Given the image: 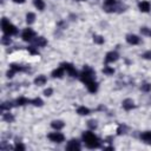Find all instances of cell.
I'll list each match as a JSON object with an SVG mask.
<instances>
[{
  "mask_svg": "<svg viewBox=\"0 0 151 151\" xmlns=\"http://www.w3.org/2000/svg\"><path fill=\"white\" fill-rule=\"evenodd\" d=\"M83 139L85 142V145L87 147H90V149H96V147H98L100 145V142H99L98 137L91 131L84 132L83 133Z\"/></svg>",
  "mask_w": 151,
  "mask_h": 151,
  "instance_id": "6da1fadb",
  "label": "cell"
},
{
  "mask_svg": "<svg viewBox=\"0 0 151 151\" xmlns=\"http://www.w3.org/2000/svg\"><path fill=\"white\" fill-rule=\"evenodd\" d=\"M1 27H2L4 33L7 34V35H14V34L18 33V28H17L13 24H11L6 18L2 19V21H1Z\"/></svg>",
  "mask_w": 151,
  "mask_h": 151,
  "instance_id": "7a4b0ae2",
  "label": "cell"
},
{
  "mask_svg": "<svg viewBox=\"0 0 151 151\" xmlns=\"http://www.w3.org/2000/svg\"><path fill=\"white\" fill-rule=\"evenodd\" d=\"M79 78H80V80H81L83 83H85V85H86V84H88L90 81L94 80V71H93L92 68H90V67L86 66V67H84V70H83V72L80 73Z\"/></svg>",
  "mask_w": 151,
  "mask_h": 151,
  "instance_id": "3957f363",
  "label": "cell"
},
{
  "mask_svg": "<svg viewBox=\"0 0 151 151\" xmlns=\"http://www.w3.org/2000/svg\"><path fill=\"white\" fill-rule=\"evenodd\" d=\"M34 37H35V33L32 28H25L21 33V38L24 41H31L34 39Z\"/></svg>",
  "mask_w": 151,
  "mask_h": 151,
  "instance_id": "277c9868",
  "label": "cell"
},
{
  "mask_svg": "<svg viewBox=\"0 0 151 151\" xmlns=\"http://www.w3.org/2000/svg\"><path fill=\"white\" fill-rule=\"evenodd\" d=\"M48 139H50L51 142H54V143H61V142L65 140V137H64V134L60 133V132H51V133L48 134Z\"/></svg>",
  "mask_w": 151,
  "mask_h": 151,
  "instance_id": "5b68a950",
  "label": "cell"
},
{
  "mask_svg": "<svg viewBox=\"0 0 151 151\" xmlns=\"http://www.w3.org/2000/svg\"><path fill=\"white\" fill-rule=\"evenodd\" d=\"M63 67H64V70H66V72L68 73V76H71V77H78V72H77V70L73 67L72 64L65 63V64H63Z\"/></svg>",
  "mask_w": 151,
  "mask_h": 151,
  "instance_id": "8992f818",
  "label": "cell"
},
{
  "mask_svg": "<svg viewBox=\"0 0 151 151\" xmlns=\"http://www.w3.org/2000/svg\"><path fill=\"white\" fill-rule=\"evenodd\" d=\"M118 58H119V54H118L117 52L111 51V52H109V53L106 54V57H105V63H106V64H110V63L117 61Z\"/></svg>",
  "mask_w": 151,
  "mask_h": 151,
  "instance_id": "52a82bcc",
  "label": "cell"
},
{
  "mask_svg": "<svg viewBox=\"0 0 151 151\" xmlns=\"http://www.w3.org/2000/svg\"><path fill=\"white\" fill-rule=\"evenodd\" d=\"M80 143L77 140V139H72V140H70L68 142V144L66 145V149L67 150H73V151H76V150H80Z\"/></svg>",
  "mask_w": 151,
  "mask_h": 151,
  "instance_id": "ba28073f",
  "label": "cell"
},
{
  "mask_svg": "<svg viewBox=\"0 0 151 151\" xmlns=\"http://www.w3.org/2000/svg\"><path fill=\"white\" fill-rule=\"evenodd\" d=\"M122 105H123V109L124 110H126V111H130V110H132L133 107H134V103H133V100L132 99H124L123 100V103H122Z\"/></svg>",
  "mask_w": 151,
  "mask_h": 151,
  "instance_id": "9c48e42d",
  "label": "cell"
},
{
  "mask_svg": "<svg viewBox=\"0 0 151 151\" xmlns=\"http://www.w3.org/2000/svg\"><path fill=\"white\" fill-rule=\"evenodd\" d=\"M126 41L130 45H137V44H139V38L134 34H127L126 35Z\"/></svg>",
  "mask_w": 151,
  "mask_h": 151,
  "instance_id": "30bf717a",
  "label": "cell"
},
{
  "mask_svg": "<svg viewBox=\"0 0 151 151\" xmlns=\"http://www.w3.org/2000/svg\"><path fill=\"white\" fill-rule=\"evenodd\" d=\"M34 45L38 46V47H44L47 45V40L44 38V37H38L34 39Z\"/></svg>",
  "mask_w": 151,
  "mask_h": 151,
  "instance_id": "8fae6325",
  "label": "cell"
},
{
  "mask_svg": "<svg viewBox=\"0 0 151 151\" xmlns=\"http://www.w3.org/2000/svg\"><path fill=\"white\" fill-rule=\"evenodd\" d=\"M138 7H139V9H140L142 12H149L150 8H151L149 1H140V2L138 4Z\"/></svg>",
  "mask_w": 151,
  "mask_h": 151,
  "instance_id": "7c38bea8",
  "label": "cell"
},
{
  "mask_svg": "<svg viewBox=\"0 0 151 151\" xmlns=\"http://www.w3.org/2000/svg\"><path fill=\"white\" fill-rule=\"evenodd\" d=\"M46 81H47V78L45 77V76H38L35 79H34V84L35 85H38V86H42V85H45L46 84Z\"/></svg>",
  "mask_w": 151,
  "mask_h": 151,
  "instance_id": "4fadbf2b",
  "label": "cell"
},
{
  "mask_svg": "<svg viewBox=\"0 0 151 151\" xmlns=\"http://www.w3.org/2000/svg\"><path fill=\"white\" fill-rule=\"evenodd\" d=\"M140 138L143 142H145L146 144H151V131H145L140 134Z\"/></svg>",
  "mask_w": 151,
  "mask_h": 151,
  "instance_id": "5bb4252c",
  "label": "cell"
},
{
  "mask_svg": "<svg viewBox=\"0 0 151 151\" xmlns=\"http://www.w3.org/2000/svg\"><path fill=\"white\" fill-rule=\"evenodd\" d=\"M86 86H87V90H88L91 93H96L97 90H98V84H97L94 80H92V81H90L88 84H86Z\"/></svg>",
  "mask_w": 151,
  "mask_h": 151,
  "instance_id": "9a60e30c",
  "label": "cell"
},
{
  "mask_svg": "<svg viewBox=\"0 0 151 151\" xmlns=\"http://www.w3.org/2000/svg\"><path fill=\"white\" fill-rule=\"evenodd\" d=\"M63 76H64V67H58L52 72L53 78H63Z\"/></svg>",
  "mask_w": 151,
  "mask_h": 151,
  "instance_id": "2e32d148",
  "label": "cell"
},
{
  "mask_svg": "<svg viewBox=\"0 0 151 151\" xmlns=\"http://www.w3.org/2000/svg\"><path fill=\"white\" fill-rule=\"evenodd\" d=\"M51 126H52L54 130H61V129L65 126V124H64L61 120H53V122L51 123Z\"/></svg>",
  "mask_w": 151,
  "mask_h": 151,
  "instance_id": "e0dca14e",
  "label": "cell"
},
{
  "mask_svg": "<svg viewBox=\"0 0 151 151\" xmlns=\"http://www.w3.org/2000/svg\"><path fill=\"white\" fill-rule=\"evenodd\" d=\"M77 113L80 114V116H86V114L90 113V110H88L87 107H85V106H79V107L77 109Z\"/></svg>",
  "mask_w": 151,
  "mask_h": 151,
  "instance_id": "ac0fdd59",
  "label": "cell"
},
{
  "mask_svg": "<svg viewBox=\"0 0 151 151\" xmlns=\"http://www.w3.org/2000/svg\"><path fill=\"white\" fill-rule=\"evenodd\" d=\"M33 4H34V6H35L39 11H42V9L45 8V2H44V0H33Z\"/></svg>",
  "mask_w": 151,
  "mask_h": 151,
  "instance_id": "d6986e66",
  "label": "cell"
},
{
  "mask_svg": "<svg viewBox=\"0 0 151 151\" xmlns=\"http://www.w3.org/2000/svg\"><path fill=\"white\" fill-rule=\"evenodd\" d=\"M17 105H19V106H22V105H26V104H28V103H31V100L29 99H27V98H24V97H20V98H18L17 99Z\"/></svg>",
  "mask_w": 151,
  "mask_h": 151,
  "instance_id": "ffe728a7",
  "label": "cell"
},
{
  "mask_svg": "<svg viewBox=\"0 0 151 151\" xmlns=\"http://www.w3.org/2000/svg\"><path fill=\"white\" fill-rule=\"evenodd\" d=\"M34 20H35V14H34V13H27V15H26V21H27V24L31 25V24L34 22Z\"/></svg>",
  "mask_w": 151,
  "mask_h": 151,
  "instance_id": "44dd1931",
  "label": "cell"
},
{
  "mask_svg": "<svg viewBox=\"0 0 151 151\" xmlns=\"http://www.w3.org/2000/svg\"><path fill=\"white\" fill-rule=\"evenodd\" d=\"M12 103H9V101H5V103H2L1 104V111L4 112V111H9L11 109H12Z\"/></svg>",
  "mask_w": 151,
  "mask_h": 151,
  "instance_id": "7402d4cb",
  "label": "cell"
},
{
  "mask_svg": "<svg viewBox=\"0 0 151 151\" xmlns=\"http://www.w3.org/2000/svg\"><path fill=\"white\" fill-rule=\"evenodd\" d=\"M2 118H4V120H6V122H8V123H11V122L14 120V117H13L9 112H7V113H2Z\"/></svg>",
  "mask_w": 151,
  "mask_h": 151,
  "instance_id": "603a6c76",
  "label": "cell"
},
{
  "mask_svg": "<svg viewBox=\"0 0 151 151\" xmlns=\"http://www.w3.org/2000/svg\"><path fill=\"white\" fill-rule=\"evenodd\" d=\"M140 33H142L143 35L151 37V28H149V27H142V28H140Z\"/></svg>",
  "mask_w": 151,
  "mask_h": 151,
  "instance_id": "cb8c5ba5",
  "label": "cell"
},
{
  "mask_svg": "<svg viewBox=\"0 0 151 151\" xmlns=\"http://www.w3.org/2000/svg\"><path fill=\"white\" fill-rule=\"evenodd\" d=\"M103 72H104L105 74H107V76H111V74L114 73V70H113L112 67H110V66H105V67L103 68Z\"/></svg>",
  "mask_w": 151,
  "mask_h": 151,
  "instance_id": "d4e9b609",
  "label": "cell"
},
{
  "mask_svg": "<svg viewBox=\"0 0 151 151\" xmlns=\"http://www.w3.org/2000/svg\"><path fill=\"white\" fill-rule=\"evenodd\" d=\"M31 103H32L34 106H42V104H44V101H42L40 98H34V99L31 100Z\"/></svg>",
  "mask_w": 151,
  "mask_h": 151,
  "instance_id": "484cf974",
  "label": "cell"
},
{
  "mask_svg": "<svg viewBox=\"0 0 151 151\" xmlns=\"http://www.w3.org/2000/svg\"><path fill=\"white\" fill-rule=\"evenodd\" d=\"M93 41L96 42V44H103L104 42V38L101 37V35H93Z\"/></svg>",
  "mask_w": 151,
  "mask_h": 151,
  "instance_id": "4316f807",
  "label": "cell"
},
{
  "mask_svg": "<svg viewBox=\"0 0 151 151\" xmlns=\"http://www.w3.org/2000/svg\"><path fill=\"white\" fill-rule=\"evenodd\" d=\"M1 42H2L4 45H9V44H11V39H9V35L5 34V35L1 38Z\"/></svg>",
  "mask_w": 151,
  "mask_h": 151,
  "instance_id": "83f0119b",
  "label": "cell"
},
{
  "mask_svg": "<svg viewBox=\"0 0 151 151\" xmlns=\"http://www.w3.org/2000/svg\"><path fill=\"white\" fill-rule=\"evenodd\" d=\"M142 91H144V92H149L150 90H151V84H147V83H145V84H143L142 85Z\"/></svg>",
  "mask_w": 151,
  "mask_h": 151,
  "instance_id": "f1b7e54d",
  "label": "cell"
},
{
  "mask_svg": "<svg viewBox=\"0 0 151 151\" xmlns=\"http://www.w3.org/2000/svg\"><path fill=\"white\" fill-rule=\"evenodd\" d=\"M11 68H12V70H14L15 72H18V71H22V70H24V67H22V66L17 65V64H12V65H11Z\"/></svg>",
  "mask_w": 151,
  "mask_h": 151,
  "instance_id": "f546056e",
  "label": "cell"
},
{
  "mask_svg": "<svg viewBox=\"0 0 151 151\" xmlns=\"http://www.w3.org/2000/svg\"><path fill=\"white\" fill-rule=\"evenodd\" d=\"M87 126H88L91 130H94V129L97 127V122H96V120H88Z\"/></svg>",
  "mask_w": 151,
  "mask_h": 151,
  "instance_id": "4dcf8cb0",
  "label": "cell"
},
{
  "mask_svg": "<svg viewBox=\"0 0 151 151\" xmlns=\"http://www.w3.org/2000/svg\"><path fill=\"white\" fill-rule=\"evenodd\" d=\"M125 131H126V126L125 125H120L118 127V130H117V133L118 134H122V133H125Z\"/></svg>",
  "mask_w": 151,
  "mask_h": 151,
  "instance_id": "1f68e13d",
  "label": "cell"
},
{
  "mask_svg": "<svg viewBox=\"0 0 151 151\" xmlns=\"http://www.w3.org/2000/svg\"><path fill=\"white\" fill-rule=\"evenodd\" d=\"M14 149H15V150H21V151H24V150H25V146H24L21 143H17L15 146H14Z\"/></svg>",
  "mask_w": 151,
  "mask_h": 151,
  "instance_id": "d6a6232c",
  "label": "cell"
},
{
  "mask_svg": "<svg viewBox=\"0 0 151 151\" xmlns=\"http://www.w3.org/2000/svg\"><path fill=\"white\" fill-rule=\"evenodd\" d=\"M143 58L144 59H147V60H151V51H147L143 54Z\"/></svg>",
  "mask_w": 151,
  "mask_h": 151,
  "instance_id": "836d02e7",
  "label": "cell"
},
{
  "mask_svg": "<svg viewBox=\"0 0 151 151\" xmlns=\"http://www.w3.org/2000/svg\"><path fill=\"white\" fill-rule=\"evenodd\" d=\"M52 93H53V90H52V88H47V90L44 91V94H45L46 97H50Z\"/></svg>",
  "mask_w": 151,
  "mask_h": 151,
  "instance_id": "e575fe53",
  "label": "cell"
},
{
  "mask_svg": "<svg viewBox=\"0 0 151 151\" xmlns=\"http://www.w3.org/2000/svg\"><path fill=\"white\" fill-rule=\"evenodd\" d=\"M27 50H28L32 54H38V51H37V50H34V47H33V46H29Z\"/></svg>",
  "mask_w": 151,
  "mask_h": 151,
  "instance_id": "d590c367",
  "label": "cell"
},
{
  "mask_svg": "<svg viewBox=\"0 0 151 151\" xmlns=\"http://www.w3.org/2000/svg\"><path fill=\"white\" fill-rule=\"evenodd\" d=\"M14 73H15V71H14V70H12V68H11V70H9V71H8V72H7V77H8V78H12V77H13V74H14Z\"/></svg>",
  "mask_w": 151,
  "mask_h": 151,
  "instance_id": "8d00e7d4",
  "label": "cell"
},
{
  "mask_svg": "<svg viewBox=\"0 0 151 151\" xmlns=\"http://www.w3.org/2000/svg\"><path fill=\"white\" fill-rule=\"evenodd\" d=\"M14 2H17V4H22V2H25V0H13Z\"/></svg>",
  "mask_w": 151,
  "mask_h": 151,
  "instance_id": "74e56055",
  "label": "cell"
},
{
  "mask_svg": "<svg viewBox=\"0 0 151 151\" xmlns=\"http://www.w3.org/2000/svg\"><path fill=\"white\" fill-rule=\"evenodd\" d=\"M78 1H85V0H78Z\"/></svg>",
  "mask_w": 151,
  "mask_h": 151,
  "instance_id": "f35d334b",
  "label": "cell"
}]
</instances>
